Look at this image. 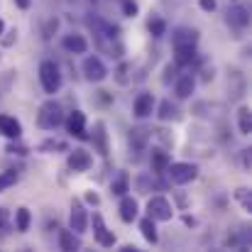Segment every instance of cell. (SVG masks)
Listing matches in <instances>:
<instances>
[{
	"label": "cell",
	"mask_w": 252,
	"mask_h": 252,
	"mask_svg": "<svg viewBox=\"0 0 252 252\" xmlns=\"http://www.w3.org/2000/svg\"><path fill=\"white\" fill-rule=\"evenodd\" d=\"M157 118L164 120V123H167V120H176V118H179V110H176V105H174L171 100H162V103H159V113H157Z\"/></svg>",
	"instance_id": "4316f807"
},
{
	"label": "cell",
	"mask_w": 252,
	"mask_h": 252,
	"mask_svg": "<svg viewBox=\"0 0 252 252\" xmlns=\"http://www.w3.org/2000/svg\"><path fill=\"white\" fill-rule=\"evenodd\" d=\"M123 12H125L127 17H137L140 7H137V2H135V0H123Z\"/></svg>",
	"instance_id": "d6a6232c"
},
{
	"label": "cell",
	"mask_w": 252,
	"mask_h": 252,
	"mask_svg": "<svg viewBox=\"0 0 252 252\" xmlns=\"http://www.w3.org/2000/svg\"><path fill=\"white\" fill-rule=\"evenodd\" d=\"M66 123V132L79 137V140H88V132H86V115L81 110H71L69 118H64Z\"/></svg>",
	"instance_id": "9c48e42d"
},
{
	"label": "cell",
	"mask_w": 252,
	"mask_h": 252,
	"mask_svg": "<svg viewBox=\"0 0 252 252\" xmlns=\"http://www.w3.org/2000/svg\"><path fill=\"white\" fill-rule=\"evenodd\" d=\"M147 27H150V34H152V37H164V34H167V22H164L162 17H152Z\"/></svg>",
	"instance_id": "f1b7e54d"
},
{
	"label": "cell",
	"mask_w": 252,
	"mask_h": 252,
	"mask_svg": "<svg viewBox=\"0 0 252 252\" xmlns=\"http://www.w3.org/2000/svg\"><path fill=\"white\" fill-rule=\"evenodd\" d=\"M2 32H5V22L0 20V37H2Z\"/></svg>",
	"instance_id": "7bdbcfd3"
},
{
	"label": "cell",
	"mask_w": 252,
	"mask_h": 252,
	"mask_svg": "<svg viewBox=\"0 0 252 252\" xmlns=\"http://www.w3.org/2000/svg\"><path fill=\"white\" fill-rule=\"evenodd\" d=\"M30 225H32V213H30L25 206H20V208L15 211V230H17V233H27Z\"/></svg>",
	"instance_id": "cb8c5ba5"
},
{
	"label": "cell",
	"mask_w": 252,
	"mask_h": 252,
	"mask_svg": "<svg viewBox=\"0 0 252 252\" xmlns=\"http://www.w3.org/2000/svg\"><path fill=\"white\" fill-rule=\"evenodd\" d=\"M135 250H137L135 245H123V248H120V252H135Z\"/></svg>",
	"instance_id": "b9f144b4"
},
{
	"label": "cell",
	"mask_w": 252,
	"mask_h": 252,
	"mask_svg": "<svg viewBox=\"0 0 252 252\" xmlns=\"http://www.w3.org/2000/svg\"><path fill=\"white\" fill-rule=\"evenodd\" d=\"M91 223H93V238H95V243H98L100 248H113V245L118 243V240H115V233L105 225V220H103L100 213H93Z\"/></svg>",
	"instance_id": "5b68a950"
},
{
	"label": "cell",
	"mask_w": 252,
	"mask_h": 252,
	"mask_svg": "<svg viewBox=\"0 0 252 252\" xmlns=\"http://www.w3.org/2000/svg\"><path fill=\"white\" fill-rule=\"evenodd\" d=\"M238 130H240V135H250L252 132V113L248 105H243L238 110Z\"/></svg>",
	"instance_id": "d4e9b609"
},
{
	"label": "cell",
	"mask_w": 252,
	"mask_h": 252,
	"mask_svg": "<svg viewBox=\"0 0 252 252\" xmlns=\"http://www.w3.org/2000/svg\"><path fill=\"white\" fill-rule=\"evenodd\" d=\"M10 233V213L7 208H0V235H7Z\"/></svg>",
	"instance_id": "1f68e13d"
},
{
	"label": "cell",
	"mask_w": 252,
	"mask_h": 252,
	"mask_svg": "<svg viewBox=\"0 0 252 252\" xmlns=\"http://www.w3.org/2000/svg\"><path fill=\"white\" fill-rule=\"evenodd\" d=\"M66 164H69L71 171L81 174V171H88V169L93 167V157H91L86 150H69V159H66Z\"/></svg>",
	"instance_id": "30bf717a"
},
{
	"label": "cell",
	"mask_w": 252,
	"mask_h": 252,
	"mask_svg": "<svg viewBox=\"0 0 252 252\" xmlns=\"http://www.w3.org/2000/svg\"><path fill=\"white\" fill-rule=\"evenodd\" d=\"M62 47H64L69 54H86V52H88V39H86L84 34H64Z\"/></svg>",
	"instance_id": "2e32d148"
},
{
	"label": "cell",
	"mask_w": 252,
	"mask_h": 252,
	"mask_svg": "<svg viewBox=\"0 0 252 252\" xmlns=\"http://www.w3.org/2000/svg\"><path fill=\"white\" fill-rule=\"evenodd\" d=\"M174 79H176V64H174V66L169 64L167 69H164V79H162V81H164V84H169V81H174Z\"/></svg>",
	"instance_id": "8d00e7d4"
},
{
	"label": "cell",
	"mask_w": 252,
	"mask_h": 252,
	"mask_svg": "<svg viewBox=\"0 0 252 252\" xmlns=\"http://www.w3.org/2000/svg\"><path fill=\"white\" fill-rule=\"evenodd\" d=\"M198 7L206 10V12H213V10L218 7V2H216V0H198Z\"/></svg>",
	"instance_id": "d590c367"
},
{
	"label": "cell",
	"mask_w": 252,
	"mask_h": 252,
	"mask_svg": "<svg viewBox=\"0 0 252 252\" xmlns=\"http://www.w3.org/2000/svg\"><path fill=\"white\" fill-rule=\"evenodd\" d=\"M140 233H142V238L150 243V245H157L159 243V233H157V225H155V220L147 216V218H142L140 220Z\"/></svg>",
	"instance_id": "44dd1931"
},
{
	"label": "cell",
	"mask_w": 252,
	"mask_h": 252,
	"mask_svg": "<svg viewBox=\"0 0 252 252\" xmlns=\"http://www.w3.org/2000/svg\"><path fill=\"white\" fill-rule=\"evenodd\" d=\"M84 76L91 81V84H100L108 79V69L105 64L98 59V57H86L84 59Z\"/></svg>",
	"instance_id": "52a82bcc"
},
{
	"label": "cell",
	"mask_w": 252,
	"mask_h": 252,
	"mask_svg": "<svg viewBox=\"0 0 252 252\" xmlns=\"http://www.w3.org/2000/svg\"><path fill=\"white\" fill-rule=\"evenodd\" d=\"M164 174L169 176V181H171V184L184 186V184H191V181L198 176V167H196V164H191V162H174V164H169L167 167Z\"/></svg>",
	"instance_id": "3957f363"
},
{
	"label": "cell",
	"mask_w": 252,
	"mask_h": 252,
	"mask_svg": "<svg viewBox=\"0 0 252 252\" xmlns=\"http://www.w3.org/2000/svg\"><path fill=\"white\" fill-rule=\"evenodd\" d=\"M93 142H95V147H98V152H100L103 157H108V135H105V123H103V120H98V123H95V132H93Z\"/></svg>",
	"instance_id": "7402d4cb"
},
{
	"label": "cell",
	"mask_w": 252,
	"mask_h": 252,
	"mask_svg": "<svg viewBox=\"0 0 252 252\" xmlns=\"http://www.w3.org/2000/svg\"><path fill=\"white\" fill-rule=\"evenodd\" d=\"M243 167L250 171L252 169V157H250V150H243Z\"/></svg>",
	"instance_id": "f35d334b"
},
{
	"label": "cell",
	"mask_w": 252,
	"mask_h": 252,
	"mask_svg": "<svg viewBox=\"0 0 252 252\" xmlns=\"http://www.w3.org/2000/svg\"><path fill=\"white\" fill-rule=\"evenodd\" d=\"M225 22H228V27H233V30L240 32V30H245L250 25V10L245 5H233L225 12Z\"/></svg>",
	"instance_id": "ba28073f"
},
{
	"label": "cell",
	"mask_w": 252,
	"mask_h": 252,
	"mask_svg": "<svg viewBox=\"0 0 252 252\" xmlns=\"http://www.w3.org/2000/svg\"><path fill=\"white\" fill-rule=\"evenodd\" d=\"M62 123H64V110H62V105H59L54 98L44 100L42 108H39V113H37V125H39L42 130H57Z\"/></svg>",
	"instance_id": "6da1fadb"
},
{
	"label": "cell",
	"mask_w": 252,
	"mask_h": 252,
	"mask_svg": "<svg viewBox=\"0 0 252 252\" xmlns=\"http://www.w3.org/2000/svg\"><path fill=\"white\" fill-rule=\"evenodd\" d=\"M184 223H186V225H196V218H191V216H184Z\"/></svg>",
	"instance_id": "60d3db41"
},
{
	"label": "cell",
	"mask_w": 252,
	"mask_h": 252,
	"mask_svg": "<svg viewBox=\"0 0 252 252\" xmlns=\"http://www.w3.org/2000/svg\"><path fill=\"white\" fill-rule=\"evenodd\" d=\"M235 198L240 201V206H243L245 211H252V193H250V189H245V186H243V189H238V191H235Z\"/></svg>",
	"instance_id": "f546056e"
},
{
	"label": "cell",
	"mask_w": 252,
	"mask_h": 252,
	"mask_svg": "<svg viewBox=\"0 0 252 252\" xmlns=\"http://www.w3.org/2000/svg\"><path fill=\"white\" fill-rule=\"evenodd\" d=\"M39 152H69V145L64 140H44L39 145Z\"/></svg>",
	"instance_id": "83f0119b"
},
{
	"label": "cell",
	"mask_w": 252,
	"mask_h": 252,
	"mask_svg": "<svg viewBox=\"0 0 252 252\" xmlns=\"http://www.w3.org/2000/svg\"><path fill=\"white\" fill-rule=\"evenodd\" d=\"M39 84L44 88V93H49V95L59 93V88H62V74H59V66L54 62L44 59L39 64Z\"/></svg>",
	"instance_id": "7a4b0ae2"
},
{
	"label": "cell",
	"mask_w": 252,
	"mask_h": 252,
	"mask_svg": "<svg viewBox=\"0 0 252 252\" xmlns=\"http://www.w3.org/2000/svg\"><path fill=\"white\" fill-rule=\"evenodd\" d=\"M198 44V32L193 27H176L171 34V47H196Z\"/></svg>",
	"instance_id": "8fae6325"
},
{
	"label": "cell",
	"mask_w": 252,
	"mask_h": 252,
	"mask_svg": "<svg viewBox=\"0 0 252 252\" xmlns=\"http://www.w3.org/2000/svg\"><path fill=\"white\" fill-rule=\"evenodd\" d=\"M110 191L115 196H125L130 191V176H127V171H118V176L110 181Z\"/></svg>",
	"instance_id": "603a6c76"
},
{
	"label": "cell",
	"mask_w": 252,
	"mask_h": 252,
	"mask_svg": "<svg viewBox=\"0 0 252 252\" xmlns=\"http://www.w3.org/2000/svg\"><path fill=\"white\" fill-rule=\"evenodd\" d=\"M123 201H120V218L125 220V223H132V220H137V216H140V206H137V201L132 198V196H120Z\"/></svg>",
	"instance_id": "e0dca14e"
},
{
	"label": "cell",
	"mask_w": 252,
	"mask_h": 252,
	"mask_svg": "<svg viewBox=\"0 0 252 252\" xmlns=\"http://www.w3.org/2000/svg\"><path fill=\"white\" fill-rule=\"evenodd\" d=\"M69 228L79 235H84L88 230V211L81 201H74L71 203V213H69Z\"/></svg>",
	"instance_id": "8992f818"
},
{
	"label": "cell",
	"mask_w": 252,
	"mask_h": 252,
	"mask_svg": "<svg viewBox=\"0 0 252 252\" xmlns=\"http://www.w3.org/2000/svg\"><path fill=\"white\" fill-rule=\"evenodd\" d=\"M193 91H196V79H193L191 74H184V76H179V79H176V86H174L176 98L186 100V98H191V93H193Z\"/></svg>",
	"instance_id": "ac0fdd59"
},
{
	"label": "cell",
	"mask_w": 252,
	"mask_h": 252,
	"mask_svg": "<svg viewBox=\"0 0 252 252\" xmlns=\"http://www.w3.org/2000/svg\"><path fill=\"white\" fill-rule=\"evenodd\" d=\"M5 152H7V155H17V157H25V155H27V147H25V145H15V142H10V145L5 147Z\"/></svg>",
	"instance_id": "836d02e7"
},
{
	"label": "cell",
	"mask_w": 252,
	"mask_h": 252,
	"mask_svg": "<svg viewBox=\"0 0 252 252\" xmlns=\"http://www.w3.org/2000/svg\"><path fill=\"white\" fill-rule=\"evenodd\" d=\"M15 5H17L20 10H27V7L32 5V0H15Z\"/></svg>",
	"instance_id": "ab89813d"
},
{
	"label": "cell",
	"mask_w": 252,
	"mask_h": 252,
	"mask_svg": "<svg viewBox=\"0 0 252 252\" xmlns=\"http://www.w3.org/2000/svg\"><path fill=\"white\" fill-rule=\"evenodd\" d=\"M171 164V157H169L167 150H162V147H155L152 152H150V167H152V174L155 176H162L167 167Z\"/></svg>",
	"instance_id": "7c38bea8"
},
{
	"label": "cell",
	"mask_w": 252,
	"mask_h": 252,
	"mask_svg": "<svg viewBox=\"0 0 252 252\" xmlns=\"http://www.w3.org/2000/svg\"><path fill=\"white\" fill-rule=\"evenodd\" d=\"M0 135L7 140H20L22 137V125L12 115H0Z\"/></svg>",
	"instance_id": "5bb4252c"
},
{
	"label": "cell",
	"mask_w": 252,
	"mask_h": 252,
	"mask_svg": "<svg viewBox=\"0 0 252 252\" xmlns=\"http://www.w3.org/2000/svg\"><path fill=\"white\" fill-rule=\"evenodd\" d=\"M198 59L196 47H174V64L176 66H189Z\"/></svg>",
	"instance_id": "d6986e66"
},
{
	"label": "cell",
	"mask_w": 252,
	"mask_h": 252,
	"mask_svg": "<svg viewBox=\"0 0 252 252\" xmlns=\"http://www.w3.org/2000/svg\"><path fill=\"white\" fill-rule=\"evenodd\" d=\"M147 216L155 220V223H167L174 218V206L169 203L164 196H152L147 201Z\"/></svg>",
	"instance_id": "277c9868"
},
{
	"label": "cell",
	"mask_w": 252,
	"mask_h": 252,
	"mask_svg": "<svg viewBox=\"0 0 252 252\" xmlns=\"http://www.w3.org/2000/svg\"><path fill=\"white\" fill-rule=\"evenodd\" d=\"M59 248L66 252H76L81 250V240H79V233H74L71 228L69 230H62L59 233Z\"/></svg>",
	"instance_id": "ffe728a7"
},
{
	"label": "cell",
	"mask_w": 252,
	"mask_h": 252,
	"mask_svg": "<svg viewBox=\"0 0 252 252\" xmlns=\"http://www.w3.org/2000/svg\"><path fill=\"white\" fill-rule=\"evenodd\" d=\"M127 71H130V64H127V62H120V66L115 69V81L120 86L127 84Z\"/></svg>",
	"instance_id": "4dcf8cb0"
},
{
	"label": "cell",
	"mask_w": 252,
	"mask_h": 252,
	"mask_svg": "<svg viewBox=\"0 0 252 252\" xmlns=\"http://www.w3.org/2000/svg\"><path fill=\"white\" fill-rule=\"evenodd\" d=\"M155 95L152 93H140L137 98H135V105H132V110H135V115L140 118V120H145V118H150L152 113H155Z\"/></svg>",
	"instance_id": "4fadbf2b"
},
{
	"label": "cell",
	"mask_w": 252,
	"mask_h": 252,
	"mask_svg": "<svg viewBox=\"0 0 252 252\" xmlns=\"http://www.w3.org/2000/svg\"><path fill=\"white\" fill-rule=\"evenodd\" d=\"M17 181H20V174H17L15 169H5V171H0V193L7 191V189H12Z\"/></svg>",
	"instance_id": "484cf974"
},
{
	"label": "cell",
	"mask_w": 252,
	"mask_h": 252,
	"mask_svg": "<svg viewBox=\"0 0 252 252\" xmlns=\"http://www.w3.org/2000/svg\"><path fill=\"white\" fill-rule=\"evenodd\" d=\"M5 34H7V37H0L2 44H5V47H12V44L17 42V30H10V32H5Z\"/></svg>",
	"instance_id": "e575fe53"
},
{
	"label": "cell",
	"mask_w": 252,
	"mask_h": 252,
	"mask_svg": "<svg viewBox=\"0 0 252 252\" xmlns=\"http://www.w3.org/2000/svg\"><path fill=\"white\" fill-rule=\"evenodd\" d=\"M152 137V130H145V127H132L130 130V150L137 155V152H145L147 150V142Z\"/></svg>",
	"instance_id": "9a60e30c"
},
{
	"label": "cell",
	"mask_w": 252,
	"mask_h": 252,
	"mask_svg": "<svg viewBox=\"0 0 252 252\" xmlns=\"http://www.w3.org/2000/svg\"><path fill=\"white\" fill-rule=\"evenodd\" d=\"M86 203H88V206H98V203H100V196H98L95 191H88V193H86Z\"/></svg>",
	"instance_id": "74e56055"
}]
</instances>
